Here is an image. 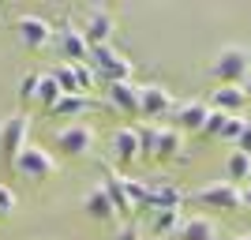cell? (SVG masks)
<instances>
[{
	"label": "cell",
	"mask_w": 251,
	"mask_h": 240,
	"mask_svg": "<svg viewBox=\"0 0 251 240\" xmlns=\"http://www.w3.org/2000/svg\"><path fill=\"white\" fill-rule=\"evenodd\" d=\"M72 75H75V86H79V94H90V90L98 86V72L90 68V60L72 64Z\"/></svg>",
	"instance_id": "24"
},
{
	"label": "cell",
	"mask_w": 251,
	"mask_h": 240,
	"mask_svg": "<svg viewBox=\"0 0 251 240\" xmlns=\"http://www.w3.org/2000/svg\"><path fill=\"white\" fill-rule=\"evenodd\" d=\"M109 150H113V165L124 169L131 161H139V132L131 124H120L113 128V135H109Z\"/></svg>",
	"instance_id": "12"
},
{
	"label": "cell",
	"mask_w": 251,
	"mask_h": 240,
	"mask_svg": "<svg viewBox=\"0 0 251 240\" xmlns=\"http://www.w3.org/2000/svg\"><path fill=\"white\" fill-rule=\"evenodd\" d=\"M206 105L218 109V113H225V116H240V109L248 105V98H244V86H218Z\"/></svg>",
	"instance_id": "17"
},
{
	"label": "cell",
	"mask_w": 251,
	"mask_h": 240,
	"mask_svg": "<svg viewBox=\"0 0 251 240\" xmlns=\"http://www.w3.org/2000/svg\"><path fill=\"white\" fill-rule=\"evenodd\" d=\"M221 128H225V113H218V109H210V113H206V124H202V135L218 139V135H221Z\"/></svg>",
	"instance_id": "29"
},
{
	"label": "cell",
	"mask_w": 251,
	"mask_h": 240,
	"mask_svg": "<svg viewBox=\"0 0 251 240\" xmlns=\"http://www.w3.org/2000/svg\"><path fill=\"white\" fill-rule=\"evenodd\" d=\"M52 42H56V53L64 56V64H83L90 56V45L72 19H60V27L52 30Z\"/></svg>",
	"instance_id": "8"
},
{
	"label": "cell",
	"mask_w": 251,
	"mask_h": 240,
	"mask_svg": "<svg viewBox=\"0 0 251 240\" xmlns=\"http://www.w3.org/2000/svg\"><path fill=\"white\" fill-rule=\"evenodd\" d=\"M210 75L221 86H244V79L251 75V45H221L210 60Z\"/></svg>",
	"instance_id": "1"
},
{
	"label": "cell",
	"mask_w": 251,
	"mask_h": 240,
	"mask_svg": "<svg viewBox=\"0 0 251 240\" xmlns=\"http://www.w3.org/2000/svg\"><path fill=\"white\" fill-rule=\"evenodd\" d=\"M101 191L109 195V203H113V210H116V218H131V214H135V203H131V177H124L120 169L105 165Z\"/></svg>",
	"instance_id": "6"
},
{
	"label": "cell",
	"mask_w": 251,
	"mask_h": 240,
	"mask_svg": "<svg viewBox=\"0 0 251 240\" xmlns=\"http://www.w3.org/2000/svg\"><path fill=\"white\" fill-rule=\"evenodd\" d=\"M244 98H248V102H251V75H248V79H244Z\"/></svg>",
	"instance_id": "34"
},
{
	"label": "cell",
	"mask_w": 251,
	"mask_h": 240,
	"mask_svg": "<svg viewBox=\"0 0 251 240\" xmlns=\"http://www.w3.org/2000/svg\"><path fill=\"white\" fill-rule=\"evenodd\" d=\"M26 143H30V116H26V113L4 116V120H0V158L11 165Z\"/></svg>",
	"instance_id": "4"
},
{
	"label": "cell",
	"mask_w": 251,
	"mask_h": 240,
	"mask_svg": "<svg viewBox=\"0 0 251 240\" xmlns=\"http://www.w3.org/2000/svg\"><path fill=\"white\" fill-rule=\"evenodd\" d=\"M109 109H120V113H139V86L131 79L124 83H109V98H105Z\"/></svg>",
	"instance_id": "18"
},
{
	"label": "cell",
	"mask_w": 251,
	"mask_h": 240,
	"mask_svg": "<svg viewBox=\"0 0 251 240\" xmlns=\"http://www.w3.org/2000/svg\"><path fill=\"white\" fill-rule=\"evenodd\" d=\"M206 113H210V105L202 102V98H188V102H180L176 109H173V124H176L180 132H202Z\"/></svg>",
	"instance_id": "15"
},
{
	"label": "cell",
	"mask_w": 251,
	"mask_h": 240,
	"mask_svg": "<svg viewBox=\"0 0 251 240\" xmlns=\"http://www.w3.org/2000/svg\"><path fill=\"white\" fill-rule=\"evenodd\" d=\"M11 210H15V191L8 184H0V218H8Z\"/></svg>",
	"instance_id": "31"
},
{
	"label": "cell",
	"mask_w": 251,
	"mask_h": 240,
	"mask_svg": "<svg viewBox=\"0 0 251 240\" xmlns=\"http://www.w3.org/2000/svg\"><path fill=\"white\" fill-rule=\"evenodd\" d=\"M143 218H147L150 240H165V237H173V233H176V225H180V210H147Z\"/></svg>",
	"instance_id": "19"
},
{
	"label": "cell",
	"mask_w": 251,
	"mask_h": 240,
	"mask_svg": "<svg viewBox=\"0 0 251 240\" xmlns=\"http://www.w3.org/2000/svg\"><path fill=\"white\" fill-rule=\"evenodd\" d=\"M56 150L68 158H86L94 150V128L86 124V120H75V124H64L56 135H52Z\"/></svg>",
	"instance_id": "5"
},
{
	"label": "cell",
	"mask_w": 251,
	"mask_h": 240,
	"mask_svg": "<svg viewBox=\"0 0 251 240\" xmlns=\"http://www.w3.org/2000/svg\"><path fill=\"white\" fill-rule=\"evenodd\" d=\"M101 105H105V102H98L94 94H64L60 102L49 109V113L60 116V120H68V124H75V120H83L90 109H101Z\"/></svg>",
	"instance_id": "14"
},
{
	"label": "cell",
	"mask_w": 251,
	"mask_h": 240,
	"mask_svg": "<svg viewBox=\"0 0 251 240\" xmlns=\"http://www.w3.org/2000/svg\"><path fill=\"white\" fill-rule=\"evenodd\" d=\"M86 38V45L94 49V45H113V34H116V19L113 11L105 8V4H94V8L86 11V23L79 27Z\"/></svg>",
	"instance_id": "9"
},
{
	"label": "cell",
	"mask_w": 251,
	"mask_h": 240,
	"mask_svg": "<svg viewBox=\"0 0 251 240\" xmlns=\"http://www.w3.org/2000/svg\"><path fill=\"white\" fill-rule=\"evenodd\" d=\"M180 154H184V132H180V128H161V132H157L154 158L157 161H176Z\"/></svg>",
	"instance_id": "20"
},
{
	"label": "cell",
	"mask_w": 251,
	"mask_h": 240,
	"mask_svg": "<svg viewBox=\"0 0 251 240\" xmlns=\"http://www.w3.org/2000/svg\"><path fill=\"white\" fill-rule=\"evenodd\" d=\"M236 240H251V233H240V237H236Z\"/></svg>",
	"instance_id": "35"
},
{
	"label": "cell",
	"mask_w": 251,
	"mask_h": 240,
	"mask_svg": "<svg viewBox=\"0 0 251 240\" xmlns=\"http://www.w3.org/2000/svg\"><path fill=\"white\" fill-rule=\"evenodd\" d=\"M240 207H244V210H251V180L240 188Z\"/></svg>",
	"instance_id": "33"
},
{
	"label": "cell",
	"mask_w": 251,
	"mask_h": 240,
	"mask_svg": "<svg viewBox=\"0 0 251 240\" xmlns=\"http://www.w3.org/2000/svg\"><path fill=\"white\" fill-rule=\"evenodd\" d=\"M191 199L206 210H236L240 207V188L229 184V180H210V184L191 191Z\"/></svg>",
	"instance_id": "7"
},
{
	"label": "cell",
	"mask_w": 251,
	"mask_h": 240,
	"mask_svg": "<svg viewBox=\"0 0 251 240\" xmlns=\"http://www.w3.org/2000/svg\"><path fill=\"white\" fill-rule=\"evenodd\" d=\"M173 109H176V102H173V94H169L161 83L139 86V113L147 116V120H157V116H173Z\"/></svg>",
	"instance_id": "11"
},
{
	"label": "cell",
	"mask_w": 251,
	"mask_h": 240,
	"mask_svg": "<svg viewBox=\"0 0 251 240\" xmlns=\"http://www.w3.org/2000/svg\"><path fill=\"white\" fill-rule=\"evenodd\" d=\"M236 150H240V154H248V158H251V120H248V124H244L240 139H236Z\"/></svg>",
	"instance_id": "32"
},
{
	"label": "cell",
	"mask_w": 251,
	"mask_h": 240,
	"mask_svg": "<svg viewBox=\"0 0 251 240\" xmlns=\"http://www.w3.org/2000/svg\"><path fill=\"white\" fill-rule=\"evenodd\" d=\"M116 240H147V233H143V225H139V221L127 218L124 225L116 229Z\"/></svg>",
	"instance_id": "30"
},
{
	"label": "cell",
	"mask_w": 251,
	"mask_h": 240,
	"mask_svg": "<svg viewBox=\"0 0 251 240\" xmlns=\"http://www.w3.org/2000/svg\"><path fill=\"white\" fill-rule=\"evenodd\" d=\"M135 132H139V158H154L161 124H147V128H135Z\"/></svg>",
	"instance_id": "25"
},
{
	"label": "cell",
	"mask_w": 251,
	"mask_h": 240,
	"mask_svg": "<svg viewBox=\"0 0 251 240\" xmlns=\"http://www.w3.org/2000/svg\"><path fill=\"white\" fill-rule=\"evenodd\" d=\"M83 210H86L94 221H113V218H116V210H113V203H109V195L101 191V184H98V188H90V191L83 195Z\"/></svg>",
	"instance_id": "21"
},
{
	"label": "cell",
	"mask_w": 251,
	"mask_h": 240,
	"mask_svg": "<svg viewBox=\"0 0 251 240\" xmlns=\"http://www.w3.org/2000/svg\"><path fill=\"white\" fill-rule=\"evenodd\" d=\"M11 169L19 173L26 184H45V180L56 173V161H52V154L45 150V146H34V143H26L19 150V158L11 161Z\"/></svg>",
	"instance_id": "2"
},
{
	"label": "cell",
	"mask_w": 251,
	"mask_h": 240,
	"mask_svg": "<svg viewBox=\"0 0 251 240\" xmlns=\"http://www.w3.org/2000/svg\"><path fill=\"white\" fill-rule=\"evenodd\" d=\"M15 34L26 49H45L52 42V23L42 19V15H19L15 19Z\"/></svg>",
	"instance_id": "13"
},
{
	"label": "cell",
	"mask_w": 251,
	"mask_h": 240,
	"mask_svg": "<svg viewBox=\"0 0 251 240\" xmlns=\"http://www.w3.org/2000/svg\"><path fill=\"white\" fill-rule=\"evenodd\" d=\"M86 60H90V68L98 72V79H105V83H124V79H131V60H127V53H120L116 45H94Z\"/></svg>",
	"instance_id": "3"
},
{
	"label": "cell",
	"mask_w": 251,
	"mask_h": 240,
	"mask_svg": "<svg viewBox=\"0 0 251 240\" xmlns=\"http://www.w3.org/2000/svg\"><path fill=\"white\" fill-rule=\"evenodd\" d=\"M244 124H248V116H225V128H221V135H218V139H225V143L236 146V139H240Z\"/></svg>",
	"instance_id": "28"
},
{
	"label": "cell",
	"mask_w": 251,
	"mask_h": 240,
	"mask_svg": "<svg viewBox=\"0 0 251 240\" xmlns=\"http://www.w3.org/2000/svg\"><path fill=\"white\" fill-rule=\"evenodd\" d=\"M38 79H42V72H26L19 79V86H15L19 102H34V98H38Z\"/></svg>",
	"instance_id": "27"
},
{
	"label": "cell",
	"mask_w": 251,
	"mask_h": 240,
	"mask_svg": "<svg viewBox=\"0 0 251 240\" xmlns=\"http://www.w3.org/2000/svg\"><path fill=\"white\" fill-rule=\"evenodd\" d=\"M60 86H56V79H52V72H42V79H38V98L34 102H42L45 109H52V105L60 102Z\"/></svg>",
	"instance_id": "23"
},
{
	"label": "cell",
	"mask_w": 251,
	"mask_h": 240,
	"mask_svg": "<svg viewBox=\"0 0 251 240\" xmlns=\"http://www.w3.org/2000/svg\"><path fill=\"white\" fill-rule=\"evenodd\" d=\"M143 214L147 210H180L184 207V191L173 184V180H150L143 184Z\"/></svg>",
	"instance_id": "10"
},
{
	"label": "cell",
	"mask_w": 251,
	"mask_h": 240,
	"mask_svg": "<svg viewBox=\"0 0 251 240\" xmlns=\"http://www.w3.org/2000/svg\"><path fill=\"white\" fill-rule=\"evenodd\" d=\"M173 240H218V225L206 214H191V218H180Z\"/></svg>",
	"instance_id": "16"
},
{
	"label": "cell",
	"mask_w": 251,
	"mask_h": 240,
	"mask_svg": "<svg viewBox=\"0 0 251 240\" xmlns=\"http://www.w3.org/2000/svg\"><path fill=\"white\" fill-rule=\"evenodd\" d=\"M52 79H56V86H60V94H79L75 75H72V64H56V68H52Z\"/></svg>",
	"instance_id": "26"
},
{
	"label": "cell",
	"mask_w": 251,
	"mask_h": 240,
	"mask_svg": "<svg viewBox=\"0 0 251 240\" xmlns=\"http://www.w3.org/2000/svg\"><path fill=\"white\" fill-rule=\"evenodd\" d=\"M225 180H229V184H248L251 180V158L240 154L236 146H232V154L225 158Z\"/></svg>",
	"instance_id": "22"
}]
</instances>
